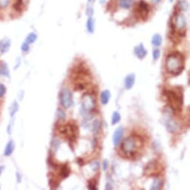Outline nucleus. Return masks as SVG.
Here are the masks:
<instances>
[{"instance_id":"f257e3e1","label":"nucleus","mask_w":190,"mask_h":190,"mask_svg":"<svg viewBox=\"0 0 190 190\" xmlns=\"http://www.w3.org/2000/svg\"><path fill=\"white\" fill-rule=\"evenodd\" d=\"M184 57L179 52L170 54L165 59V69L168 73L177 75L184 69Z\"/></svg>"},{"instance_id":"f03ea898","label":"nucleus","mask_w":190,"mask_h":190,"mask_svg":"<svg viewBox=\"0 0 190 190\" xmlns=\"http://www.w3.org/2000/svg\"><path fill=\"white\" fill-rule=\"evenodd\" d=\"M142 141L140 137L131 136L125 139L122 142L121 145V150L125 155L133 157L142 148Z\"/></svg>"},{"instance_id":"7ed1b4c3","label":"nucleus","mask_w":190,"mask_h":190,"mask_svg":"<svg viewBox=\"0 0 190 190\" xmlns=\"http://www.w3.org/2000/svg\"><path fill=\"white\" fill-rule=\"evenodd\" d=\"M95 108V100L93 97L89 93H86L83 95L81 99V114L83 116V121L88 122L92 118V111Z\"/></svg>"},{"instance_id":"20e7f679","label":"nucleus","mask_w":190,"mask_h":190,"mask_svg":"<svg viewBox=\"0 0 190 190\" xmlns=\"http://www.w3.org/2000/svg\"><path fill=\"white\" fill-rule=\"evenodd\" d=\"M164 94L166 96L168 102L170 104L171 108L173 110V111L175 110L180 111L183 104V93L181 90H165Z\"/></svg>"},{"instance_id":"39448f33","label":"nucleus","mask_w":190,"mask_h":190,"mask_svg":"<svg viewBox=\"0 0 190 190\" xmlns=\"http://www.w3.org/2000/svg\"><path fill=\"white\" fill-rule=\"evenodd\" d=\"M173 110L171 108L170 106L168 107V109H166V113H165V118H164L165 128L167 131L171 133H175L178 130V124L172 118V114H173Z\"/></svg>"},{"instance_id":"423d86ee","label":"nucleus","mask_w":190,"mask_h":190,"mask_svg":"<svg viewBox=\"0 0 190 190\" xmlns=\"http://www.w3.org/2000/svg\"><path fill=\"white\" fill-rule=\"evenodd\" d=\"M60 104L64 108L69 109L73 104V97L72 93L69 89H62L60 93Z\"/></svg>"},{"instance_id":"0eeeda50","label":"nucleus","mask_w":190,"mask_h":190,"mask_svg":"<svg viewBox=\"0 0 190 190\" xmlns=\"http://www.w3.org/2000/svg\"><path fill=\"white\" fill-rule=\"evenodd\" d=\"M149 5L145 2L141 0L136 8L135 14L137 17H140L142 20H145L149 16Z\"/></svg>"},{"instance_id":"6e6552de","label":"nucleus","mask_w":190,"mask_h":190,"mask_svg":"<svg viewBox=\"0 0 190 190\" xmlns=\"http://www.w3.org/2000/svg\"><path fill=\"white\" fill-rule=\"evenodd\" d=\"M186 19L183 14L180 13L175 14L173 19V25L175 28L178 29L179 31H182L186 28Z\"/></svg>"},{"instance_id":"1a4fd4ad","label":"nucleus","mask_w":190,"mask_h":190,"mask_svg":"<svg viewBox=\"0 0 190 190\" xmlns=\"http://www.w3.org/2000/svg\"><path fill=\"white\" fill-rule=\"evenodd\" d=\"M134 53H135L136 56L138 57L140 60L145 58L147 55V50L145 49V48L144 47V46L142 43H140V45L137 46L134 48Z\"/></svg>"},{"instance_id":"9d476101","label":"nucleus","mask_w":190,"mask_h":190,"mask_svg":"<svg viewBox=\"0 0 190 190\" xmlns=\"http://www.w3.org/2000/svg\"><path fill=\"white\" fill-rule=\"evenodd\" d=\"M124 134V130L122 127H119L116 130H115L114 133V136H113V142H114V144L115 146L118 145V144L120 143L121 140H122V137H123Z\"/></svg>"},{"instance_id":"9b49d317","label":"nucleus","mask_w":190,"mask_h":190,"mask_svg":"<svg viewBox=\"0 0 190 190\" xmlns=\"http://www.w3.org/2000/svg\"><path fill=\"white\" fill-rule=\"evenodd\" d=\"M135 75L133 73H130L125 77V87L127 90H130L133 87L135 83Z\"/></svg>"},{"instance_id":"f8f14e48","label":"nucleus","mask_w":190,"mask_h":190,"mask_svg":"<svg viewBox=\"0 0 190 190\" xmlns=\"http://www.w3.org/2000/svg\"><path fill=\"white\" fill-rule=\"evenodd\" d=\"M110 96H111V94H110V92L109 90H104L103 92H102V93H101V103L104 105L107 104L110 101Z\"/></svg>"},{"instance_id":"ddd939ff","label":"nucleus","mask_w":190,"mask_h":190,"mask_svg":"<svg viewBox=\"0 0 190 190\" xmlns=\"http://www.w3.org/2000/svg\"><path fill=\"white\" fill-rule=\"evenodd\" d=\"M163 179L160 178V177H156L154 180L153 184H152L150 189L151 190L160 189L163 187Z\"/></svg>"},{"instance_id":"4468645a","label":"nucleus","mask_w":190,"mask_h":190,"mask_svg":"<svg viewBox=\"0 0 190 190\" xmlns=\"http://www.w3.org/2000/svg\"><path fill=\"white\" fill-rule=\"evenodd\" d=\"M0 75L5 77H10V71H9L8 64L5 63H2L0 64Z\"/></svg>"},{"instance_id":"2eb2a0df","label":"nucleus","mask_w":190,"mask_h":190,"mask_svg":"<svg viewBox=\"0 0 190 190\" xmlns=\"http://www.w3.org/2000/svg\"><path fill=\"white\" fill-rule=\"evenodd\" d=\"M13 149H14V143L12 140L9 141L8 144L5 146V156H10L11 155V154L13 153Z\"/></svg>"},{"instance_id":"dca6fc26","label":"nucleus","mask_w":190,"mask_h":190,"mask_svg":"<svg viewBox=\"0 0 190 190\" xmlns=\"http://www.w3.org/2000/svg\"><path fill=\"white\" fill-rule=\"evenodd\" d=\"M70 174V168L68 164L66 163L60 168V175L63 178H67L69 177Z\"/></svg>"},{"instance_id":"f3484780","label":"nucleus","mask_w":190,"mask_h":190,"mask_svg":"<svg viewBox=\"0 0 190 190\" xmlns=\"http://www.w3.org/2000/svg\"><path fill=\"white\" fill-rule=\"evenodd\" d=\"M87 29L89 33H94V30H95V22L92 17H90L88 19L87 22Z\"/></svg>"},{"instance_id":"a211bd4d","label":"nucleus","mask_w":190,"mask_h":190,"mask_svg":"<svg viewBox=\"0 0 190 190\" xmlns=\"http://www.w3.org/2000/svg\"><path fill=\"white\" fill-rule=\"evenodd\" d=\"M162 37L160 34H154V37H152L151 40V43L152 45L155 46H161L162 44Z\"/></svg>"},{"instance_id":"6ab92c4d","label":"nucleus","mask_w":190,"mask_h":190,"mask_svg":"<svg viewBox=\"0 0 190 190\" xmlns=\"http://www.w3.org/2000/svg\"><path fill=\"white\" fill-rule=\"evenodd\" d=\"M102 128V122L99 120L94 121L92 125V130L93 133H98V131Z\"/></svg>"},{"instance_id":"aec40b11","label":"nucleus","mask_w":190,"mask_h":190,"mask_svg":"<svg viewBox=\"0 0 190 190\" xmlns=\"http://www.w3.org/2000/svg\"><path fill=\"white\" fill-rule=\"evenodd\" d=\"M133 0H119V4H120L121 8L124 9L130 8L132 5Z\"/></svg>"},{"instance_id":"412c9836","label":"nucleus","mask_w":190,"mask_h":190,"mask_svg":"<svg viewBox=\"0 0 190 190\" xmlns=\"http://www.w3.org/2000/svg\"><path fill=\"white\" fill-rule=\"evenodd\" d=\"M121 119V116L120 114H118L117 111L114 112L113 114V116H112V120H111V124L113 125H116Z\"/></svg>"},{"instance_id":"4be33fe9","label":"nucleus","mask_w":190,"mask_h":190,"mask_svg":"<svg viewBox=\"0 0 190 190\" xmlns=\"http://www.w3.org/2000/svg\"><path fill=\"white\" fill-rule=\"evenodd\" d=\"M37 36L34 33H31L28 35V37H26V40H25V43H27L28 44L33 43L35 40H37Z\"/></svg>"},{"instance_id":"5701e85b","label":"nucleus","mask_w":190,"mask_h":190,"mask_svg":"<svg viewBox=\"0 0 190 190\" xmlns=\"http://www.w3.org/2000/svg\"><path fill=\"white\" fill-rule=\"evenodd\" d=\"M0 46H1V51H2V53H4V52H5L6 51L8 50L9 47H10L11 46V41L10 40H7L5 43H2Z\"/></svg>"},{"instance_id":"b1692460","label":"nucleus","mask_w":190,"mask_h":190,"mask_svg":"<svg viewBox=\"0 0 190 190\" xmlns=\"http://www.w3.org/2000/svg\"><path fill=\"white\" fill-rule=\"evenodd\" d=\"M56 115H57V118H58V119H60V120H64L66 118V114L65 113H64V111H63L62 109L60 108H58L57 110V112H56Z\"/></svg>"},{"instance_id":"393cba45","label":"nucleus","mask_w":190,"mask_h":190,"mask_svg":"<svg viewBox=\"0 0 190 190\" xmlns=\"http://www.w3.org/2000/svg\"><path fill=\"white\" fill-rule=\"evenodd\" d=\"M19 108V105L17 104V102H14L13 104H12V106L11 107V116H13L14 114H16Z\"/></svg>"},{"instance_id":"a878e982","label":"nucleus","mask_w":190,"mask_h":190,"mask_svg":"<svg viewBox=\"0 0 190 190\" xmlns=\"http://www.w3.org/2000/svg\"><path fill=\"white\" fill-rule=\"evenodd\" d=\"M152 55H153V59L154 60H157L159 58H160V49H158V48H155L154 50L153 51V54H152Z\"/></svg>"},{"instance_id":"bb28decb","label":"nucleus","mask_w":190,"mask_h":190,"mask_svg":"<svg viewBox=\"0 0 190 190\" xmlns=\"http://www.w3.org/2000/svg\"><path fill=\"white\" fill-rule=\"evenodd\" d=\"M90 166H91V168H92L94 172H96V171L98 170V168H99L100 165H99V163H98V161L95 160V161H93L92 163L90 164Z\"/></svg>"},{"instance_id":"cd10ccee","label":"nucleus","mask_w":190,"mask_h":190,"mask_svg":"<svg viewBox=\"0 0 190 190\" xmlns=\"http://www.w3.org/2000/svg\"><path fill=\"white\" fill-rule=\"evenodd\" d=\"M52 146L54 150H57L60 146V141L57 139H54L52 142Z\"/></svg>"},{"instance_id":"c85d7f7f","label":"nucleus","mask_w":190,"mask_h":190,"mask_svg":"<svg viewBox=\"0 0 190 190\" xmlns=\"http://www.w3.org/2000/svg\"><path fill=\"white\" fill-rule=\"evenodd\" d=\"M179 5H180V8L182 9V10L184 11H186L187 10V8H188V3H187L186 1H180L179 2Z\"/></svg>"},{"instance_id":"c756f323","label":"nucleus","mask_w":190,"mask_h":190,"mask_svg":"<svg viewBox=\"0 0 190 190\" xmlns=\"http://www.w3.org/2000/svg\"><path fill=\"white\" fill-rule=\"evenodd\" d=\"M6 93V87H5L4 84L0 83V98L4 97V95Z\"/></svg>"},{"instance_id":"7c9ffc66","label":"nucleus","mask_w":190,"mask_h":190,"mask_svg":"<svg viewBox=\"0 0 190 190\" xmlns=\"http://www.w3.org/2000/svg\"><path fill=\"white\" fill-rule=\"evenodd\" d=\"M88 188H89V189H92V190H95V189H97L96 184H95V182L90 181V183H89Z\"/></svg>"},{"instance_id":"2f4dec72","label":"nucleus","mask_w":190,"mask_h":190,"mask_svg":"<svg viewBox=\"0 0 190 190\" xmlns=\"http://www.w3.org/2000/svg\"><path fill=\"white\" fill-rule=\"evenodd\" d=\"M21 48H22V50L23 51V52H28V51L29 50V44H28L27 43L24 42L23 44L22 45Z\"/></svg>"},{"instance_id":"473e14b6","label":"nucleus","mask_w":190,"mask_h":190,"mask_svg":"<svg viewBox=\"0 0 190 190\" xmlns=\"http://www.w3.org/2000/svg\"><path fill=\"white\" fill-rule=\"evenodd\" d=\"M9 2V0H0V6L2 8H5L8 5Z\"/></svg>"},{"instance_id":"72a5a7b5","label":"nucleus","mask_w":190,"mask_h":190,"mask_svg":"<svg viewBox=\"0 0 190 190\" xmlns=\"http://www.w3.org/2000/svg\"><path fill=\"white\" fill-rule=\"evenodd\" d=\"M108 161L107 160H104V161L102 162V168L103 170H107V167H108Z\"/></svg>"},{"instance_id":"f704fd0d","label":"nucleus","mask_w":190,"mask_h":190,"mask_svg":"<svg viewBox=\"0 0 190 190\" xmlns=\"http://www.w3.org/2000/svg\"><path fill=\"white\" fill-rule=\"evenodd\" d=\"M87 14L90 17H91L93 14V10L92 8H88L87 10Z\"/></svg>"},{"instance_id":"c9c22d12","label":"nucleus","mask_w":190,"mask_h":190,"mask_svg":"<svg viewBox=\"0 0 190 190\" xmlns=\"http://www.w3.org/2000/svg\"><path fill=\"white\" fill-rule=\"evenodd\" d=\"M110 184H107V186H106V189H112V187L110 186Z\"/></svg>"},{"instance_id":"e433bc0d","label":"nucleus","mask_w":190,"mask_h":190,"mask_svg":"<svg viewBox=\"0 0 190 190\" xmlns=\"http://www.w3.org/2000/svg\"><path fill=\"white\" fill-rule=\"evenodd\" d=\"M17 179H18V182H20V179H21V177H20V174L17 173Z\"/></svg>"},{"instance_id":"4c0bfd02","label":"nucleus","mask_w":190,"mask_h":190,"mask_svg":"<svg viewBox=\"0 0 190 190\" xmlns=\"http://www.w3.org/2000/svg\"><path fill=\"white\" fill-rule=\"evenodd\" d=\"M105 2V0H99V2H100L101 4H104Z\"/></svg>"},{"instance_id":"58836bf2","label":"nucleus","mask_w":190,"mask_h":190,"mask_svg":"<svg viewBox=\"0 0 190 190\" xmlns=\"http://www.w3.org/2000/svg\"><path fill=\"white\" fill-rule=\"evenodd\" d=\"M152 1H153V2H154V3H157V2H160V0H152Z\"/></svg>"},{"instance_id":"ea45409f","label":"nucleus","mask_w":190,"mask_h":190,"mask_svg":"<svg viewBox=\"0 0 190 190\" xmlns=\"http://www.w3.org/2000/svg\"><path fill=\"white\" fill-rule=\"evenodd\" d=\"M169 1H170V2H173V0H169Z\"/></svg>"},{"instance_id":"a19ab883","label":"nucleus","mask_w":190,"mask_h":190,"mask_svg":"<svg viewBox=\"0 0 190 190\" xmlns=\"http://www.w3.org/2000/svg\"><path fill=\"white\" fill-rule=\"evenodd\" d=\"M89 2H91V1H92V0H88Z\"/></svg>"}]
</instances>
